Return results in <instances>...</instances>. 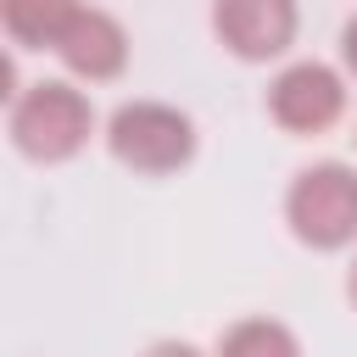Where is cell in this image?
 Listing matches in <instances>:
<instances>
[{
  "label": "cell",
  "mask_w": 357,
  "mask_h": 357,
  "mask_svg": "<svg viewBox=\"0 0 357 357\" xmlns=\"http://www.w3.org/2000/svg\"><path fill=\"white\" fill-rule=\"evenodd\" d=\"M89 128H95V112L73 84H33L11 106V139L33 162H67L89 139Z\"/></svg>",
  "instance_id": "cell-1"
},
{
  "label": "cell",
  "mask_w": 357,
  "mask_h": 357,
  "mask_svg": "<svg viewBox=\"0 0 357 357\" xmlns=\"http://www.w3.org/2000/svg\"><path fill=\"white\" fill-rule=\"evenodd\" d=\"M106 145L123 167L134 173H173L195 156V123L178 112V106H162V100H128L112 112V128H106Z\"/></svg>",
  "instance_id": "cell-2"
},
{
  "label": "cell",
  "mask_w": 357,
  "mask_h": 357,
  "mask_svg": "<svg viewBox=\"0 0 357 357\" xmlns=\"http://www.w3.org/2000/svg\"><path fill=\"white\" fill-rule=\"evenodd\" d=\"M284 218L296 229V240L335 251L357 240V173L346 162H318L307 173H296L290 195H284Z\"/></svg>",
  "instance_id": "cell-3"
},
{
  "label": "cell",
  "mask_w": 357,
  "mask_h": 357,
  "mask_svg": "<svg viewBox=\"0 0 357 357\" xmlns=\"http://www.w3.org/2000/svg\"><path fill=\"white\" fill-rule=\"evenodd\" d=\"M268 112H273V123L290 128V134H324V128L346 112V84H340V73L324 67V61H296V67H284V73L273 78Z\"/></svg>",
  "instance_id": "cell-4"
},
{
  "label": "cell",
  "mask_w": 357,
  "mask_h": 357,
  "mask_svg": "<svg viewBox=\"0 0 357 357\" xmlns=\"http://www.w3.org/2000/svg\"><path fill=\"white\" fill-rule=\"evenodd\" d=\"M212 28L240 61H268L296 39V0H218Z\"/></svg>",
  "instance_id": "cell-5"
},
{
  "label": "cell",
  "mask_w": 357,
  "mask_h": 357,
  "mask_svg": "<svg viewBox=\"0 0 357 357\" xmlns=\"http://www.w3.org/2000/svg\"><path fill=\"white\" fill-rule=\"evenodd\" d=\"M56 56H61L78 78L100 84V78H117V73H123V61H128V33H123L117 17L84 6V11L67 22V33L56 39Z\"/></svg>",
  "instance_id": "cell-6"
},
{
  "label": "cell",
  "mask_w": 357,
  "mask_h": 357,
  "mask_svg": "<svg viewBox=\"0 0 357 357\" xmlns=\"http://www.w3.org/2000/svg\"><path fill=\"white\" fill-rule=\"evenodd\" d=\"M78 11H84L78 0H0L6 33H11L17 45H28V50H45V45H56Z\"/></svg>",
  "instance_id": "cell-7"
},
{
  "label": "cell",
  "mask_w": 357,
  "mask_h": 357,
  "mask_svg": "<svg viewBox=\"0 0 357 357\" xmlns=\"http://www.w3.org/2000/svg\"><path fill=\"white\" fill-rule=\"evenodd\" d=\"M218 357H301V346H296V335H290L284 324H273V318H245V324H234V329L223 335Z\"/></svg>",
  "instance_id": "cell-8"
},
{
  "label": "cell",
  "mask_w": 357,
  "mask_h": 357,
  "mask_svg": "<svg viewBox=\"0 0 357 357\" xmlns=\"http://www.w3.org/2000/svg\"><path fill=\"white\" fill-rule=\"evenodd\" d=\"M340 56H346V67L357 73V17L346 22V33H340Z\"/></svg>",
  "instance_id": "cell-9"
},
{
  "label": "cell",
  "mask_w": 357,
  "mask_h": 357,
  "mask_svg": "<svg viewBox=\"0 0 357 357\" xmlns=\"http://www.w3.org/2000/svg\"><path fill=\"white\" fill-rule=\"evenodd\" d=\"M145 357H201L195 346H184V340H162V346H151Z\"/></svg>",
  "instance_id": "cell-10"
},
{
  "label": "cell",
  "mask_w": 357,
  "mask_h": 357,
  "mask_svg": "<svg viewBox=\"0 0 357 357\" xmlns=\"http://www.w3.org/2000/svg\"><path fill=\"white\" fill-rule=\"evenodd\" d=\"M346 290H351V301H357V262H351V279H346Z\"/></svg>",
  "instance_id": "cell-11"
}]
</instances>
